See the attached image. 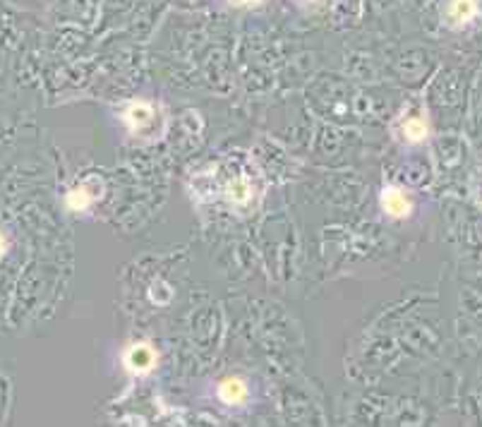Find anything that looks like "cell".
<instances>
[{"mask_svg": "<svg viewBox=\"0 0 482 427\" xmlns=\"http://www.w3.org/2000/svg\"><path fill=\"white\" fill-rule=\"evenodd\" d=\"M125 365L137 375H144L156 365V351L146 344H135L130 346V351L125 353Z\"/></svg>", "mask_w": 482, "mask_h": 427, "instance_id": "obj_1", "label": "cell"}, {"mask_svg": "<svg viewBox=\"0 0 482 427\" xmlns=\"http://www.w3.org/2000/svg\"><path fill=\"white\" fill-rule=\"evenodd\" d=\"M382 206H384V211L392 214V216H408V214H411V199H408L401 190H396V187L384 190Z\"/></svg>", "mask_w": 482, "mask_h": 427, "instance_id": "obj_2", "label": "cell"}, {"mask_svg": "<svg viewBox=\"0 0 482 427\" xmlns=\"http://www.w3.org/2000/svg\"><path fill=\"white\" fill-rule=\"evenodd\" d=\"M218 396H221L223 404L237 406L247 399V384L242 380H237V377H228V380H223L221 387H218Z\"/></svg>", "mask_w": 482, "mask_h": 427, "instance_id": "obj_3", "label": "cell"}, {"mask_svg": "<svg viewBox=\"0 0 482 427\" xmlns=\"http://www.w3.org/2000/svg\"><path fill=\"white\" fill-rule=\"evenodd\" d=\"M451 20H459V22H468L478 15V0H454L449 8Z\"/></svg>", "mask_w": 482, "mask_h": 427, "instance_id": "obj_4", "label": "cell"}, {"mask_svg": "<svg viewBox=\"0 0 482 427\" xmlns=\"http://www.w3.org/2000/svg\"><path fill=\"white\" fill-rule=\"evenodd\" d=\"M151 108L146 106V103H132L130 108H127V113H125V120L130 123L132 127H142L146 125L151 120Z\"/></svg>", "mask_w": 482, "mask_h": 427, "instance_id": "obj_5", "label": "cell"}, {"mask_svg": "<svg viewBox=\"0 0 482 427\" xmlns=\"http://www.w3.org/2000/svg\"><path fill=\"white\" fill-rule=\"evenodd\" d=\"M89 204H91V192H89V187H87V185L75 187V190H72V192L68 194V206H70V209L84 211Z\"/></svg>", "mask_w": 482, "mask_h": 427, "instance_id": "obj_6", "label": "cell"}, {"mask_svg": "<svg viewBox=\"0 0 482 427\" xmlns=\"http://www.w3.org/2000/svg\"><path fill=\"white\" fill-rule=\"evenodd\" d=\"M404 130H406V137L411 139V142H420V139L427 137V125H425V120H420V118L406 120Z\"/></svg>", "mask_w": 482, "mask_h": 427, "instance_id": "obj_7", "label": "cell"}, {"mask_svg": "<svg viewBox=\"0 0 482 427\" xmlns=\"http://www.w3.org/2000/svg\"><path fill=\"white\" fill-rule=\"evenodd\" d=\"M228 194H230V199L237 204H242V202H247L249 199V187H247V182L245 180H235L233 185L228 187Z\"/></svg>", "mask_w": 482, "mask_h": 427, "instance_id": "obj_8", "label": "cell"}, {"mask_svg": "<svg viewBox=\"0 0 482 427\" xmlns=\"http://www.w3.org/2000/svg\"><path fill=\"white\" fill-rule=\"evenodd\" d=\"M235 3H240V5H245V3H259V0H235Z\"/></svg>", "mask_w": 482, "mask_h": 427, "instance_id": "obj_9", "label": "cell"}, {"mask_svg": "<svg viewBox=\"0 0 482 427\" xmlns=\"http://www.w3.org/2000/svg\"><path fill=\"white\" fill-rule=\"evenodd\" d=\"M0 252H3V238H0Z\"/></svg>", "mask_w": 482, "mask_h": 427, "instance_id": "obj_10", "label": "cell"}]
</instances>
